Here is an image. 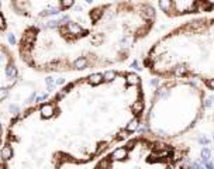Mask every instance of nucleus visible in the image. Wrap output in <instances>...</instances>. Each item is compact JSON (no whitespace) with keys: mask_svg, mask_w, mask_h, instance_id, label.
Returning a JSON list of instances; mask_svg holds the SVG:
<instances>
[{"mask_svg":"<svg viewBox=\"0 0 214 169\" xmlns=\"http://www.w3.org/2000/svg\"><path fill=\"white\" fill-rule=\"evenodd\" d=\"M155 23L152 3L65 0L59 14L23 30L18 56L40 74L111 70L131 58Z\"/></svg>","mask_w":214,"mask_h":169,"instance_id":"nucleus-1","label":"nucleus"},{"mask_svg":"<svg viewBox=\"0 0 214 169\" xmlns=\"http://www.w3.org/2000/svg\"><path fill=\"white\" fill-rule=\"evenodd\" d=\"M213 124H214V111H213Z\"/></svg>","mask_w":214,"mask_h":169,"instance_id":"nucleus-8","label":"nucleus"},{"mask_svg":"<svg viewBox=\"0 0 214 169\" xmlns=\"http://www.w3.org/2000/svg\"><path fill=\"white\" fill-rule=\"evenodd\" d=\"M20 81L17 59L6 44L0 42V104L7 99Z\"/></svg>","mask_w":214,"mask_h":169,"instance_id":"nucleus-4","label":"nucleus"},{"mask_svg":"<svg viewBox=\"0 0 214 169\" xmlns=\"http://www.w3.org/2000/svg\"><path fill=\"white\" fill-rule=\"evenodd\" d=\"M3 7H4V4L0 2V34L4 33L6 28H7V26H9L7 19H6V14H4V11H3Z\"/></svg>","mask_w":214,"mask_h":169,"instance_id":"nucleus-6","label":"nucleus"},{"mask_svg":"<svg viewBox=\"0 0 214 169\" xmlns=\"http://www.w3.org/2000/svg\"><path fill=\"white\" fill-rule=\"evenodd\" d=\"M158 9L168 17L214 13V2H159Z\"/></svg>","mask_w":214,"mask_h":169,"instance_id":"nucleus-5","label":"nucleus"},{"mask_svg":"<svg viewBox=\"0 0 214 169\" xmlns=\"http://www.w3.org/2000/svg\"><path fill=\"white\" fill-rule=\"evenodd\" d=\"M142 63L158 79L194 81L214 92V17L192 19L169 30L152 42Z\"/></svg>","mask_w":214,"mask_h":169,"instance_id":"nucleus-2","label":"nucleus"},{"mask_svg":"<svg viewBox=\"0 0 214 169\" xmlns=\"http://www.w3.org/2000/svg\"><path fill=\"white\" fill-rule=\"evenodd\" d=\"M3 142H4V130H3V124H2V121H0V154H2Z\"/></svg>","mask_w":214,"mask_h":169,"instance_id":"nucleus-7","label":"nucleus"},{"mask_svg":"<svg viewBox=\"0 0 214 169\" xmlns=\"http://www.w3.org/2000/svg\"><path fill=\"white\" fill-rule=\"evenodd\" d=\"M207 89L185 79H161L145 103V135L166 142H179L207 110Z\"/></svg>","mask_w":214,"mask_h":169,"instance_id":"nucleus-3","label":"nucleus"}]
</instances>
